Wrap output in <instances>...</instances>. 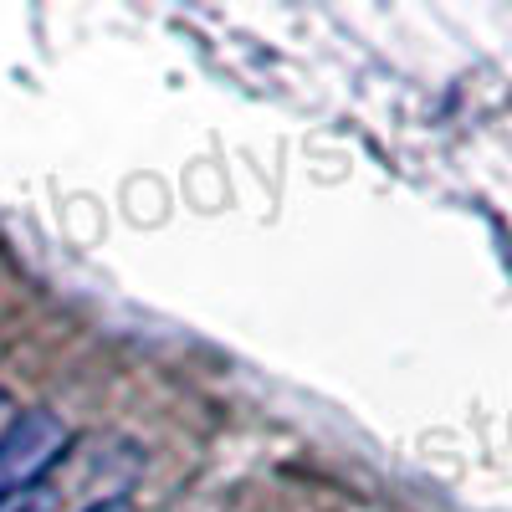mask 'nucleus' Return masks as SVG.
<instances>
[{
	"instance_id": "nucleus-1",
	"label": "nucleus",
	"mask_w": 512,
	"mask_h": 512,
	"mask_svg": "<svg viewBox=\"0 0 512 512\" xmlns=\"http://www.w3.org/2000/svg\"><path fill=\"white\" fill-rule=\"evenodd\" d=\"M139 477H144V446L118 431H98L88 441H72L47 477L0 512H113L128 502Z\"/></svg>"
},
{
	"instance_id": "nucleus-2",
	"label": "nucleus",
	"mask_w": 512,
	"mask_h": 512,
	"mask_svg": "<svg viewBox=\"0 0 512 512\" xmlns=\"http://www.w3.org/2000/svg\"><path fill=\"white\" fill-rule=\"evenodd\" d=\"M72 446V431L57 410H21L11 431L0 436V507L26 497L41 477L57 466V456Z\"/></svg>"
},
{
	"instance_id": "nucleus-3",
	"label": "nucleus",
	"mask_w": 512,
	"mask_h": 512,
	"mask_svg": "<svg viewBox=\"0 0 512 512\" xmlns=\"http://www.w3.org/2000/svg\"><path fill=\"white\" fill-rule=\"evenodd\" d=\"M16 415H21V410H16V400H11L6 390H0V436L11 431V420H16Z\"/></svg>"
}]
</instances>
